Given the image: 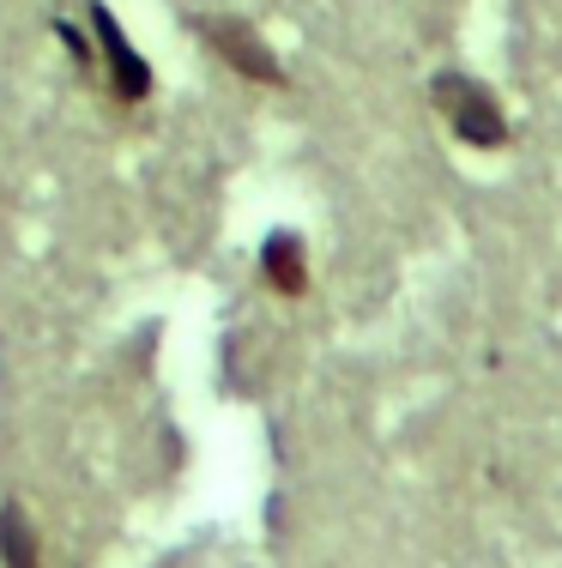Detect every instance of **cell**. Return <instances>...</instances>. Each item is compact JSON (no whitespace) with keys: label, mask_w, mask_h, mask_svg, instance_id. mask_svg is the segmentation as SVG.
I'll return each mask as SVG.
<instances>
[{"label":"cell","mask_w":562,"mask_h":568,"mask_svg":"<svg viewBox=\"0 0 562 568\" xmlns=\"http://www.w3.org/2000/svg\"><path fill=\"white\" fill-rule=\"evenodd\" d=\"M85 24H91V37H98L103 85L115 91V103H145V98H152V61H145L140 49L127 43V31L115 24V12L103 7V0H91V7H85Z\"/></svg>","instance_id":"3"},{"label":"cell","mask_w":562,"mask_h":568,"mask_svg":"<svg viewBox=\"0 0 562 568\" xmlns=\"http://www.w3.org/2000/svg\"><path fill=\"white\" fill-rule=\"evenodd\" d=\"M430 98H436V110L448 115L453 140L472 145V152H502V145L514 140V133H508L502 103L490 98V85H478V79H466V73H436V79H430Z\"/></svg>","instance_id":"1"},{"label":"cell","mask_w":562,"mask_h":568,"mask_svg":"<svg viewBox=\"0 0 562 568\" xmlns=\"http://www.w3.org/2000/svg\"><path fill=\"white\" fill-rule=\"evenodd\" d=\"M260 278L273 284V291H285V296L309 291V248H303V236L273 230V236L260 242Z\"/></svg>","instance_id":"4"},{"label":"cell","mask_w":562,"mask_h":568,"mask_svg":"<svg viewBox=\"0 0 562 568\" xmlns=\"http://www.w3.org/2000/svg\"><path fill=\"white\" fill-rule=\"evenodd\" d=\"M0 568H43V532L24 503H0Z\"/></svg>","instance_id":"5"},{"label":"cell","mask_w":562,"mask_h":568,"mask_svg":"<svg viewBox=\"0 0 562 568\" xmlns=\"http://www.w3.org/2000/svg\"><path fill=\"white\" fill-rule=\"evenodd\" d=\"M194 31L206 37L212 55L231 67V73H243L248 85H285V67H278L273 43H266L248 19H236V12H200Z\"/></svg>","instance_id":"2"}]
</instances>
